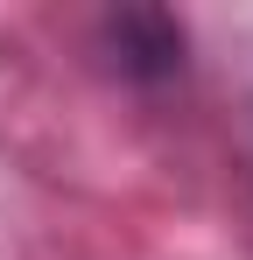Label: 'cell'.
Here are the masks:
<instances>
[{"label": "cell", "instance_id": "1", "mask_svg": "<svg viewBox=\"0 0 253 260\" xmlns=\"http://www.w3.org/2000/svg\"><path fill=\"white\" fill-rule=\"evenodd\" d=\"M106 43H113V63L141 85H162L183 71V21H169L162 7H126L106 21Z\"/></svg>", "mask_w": 253, "mask_h": 260}]
</instances>
